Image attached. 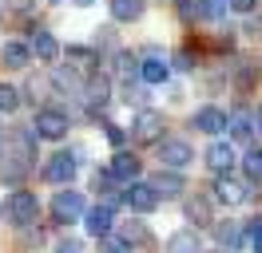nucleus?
I'll use <instances>...</instances> for the list:
<instances>
[{
    "instance_id": "f3484780",
    "label": "nucleus",
    "mask_w": 262,
    "mask_h": 253,
    "mask_svg": "<svg viewBox=\"0 0 262 253\" xmlns=\"http://www.w3.org/2000/svg\"><path fill=\"white\" fill-rule=\"evenodd\" d=\"M167 75H171V67H167L163 60H155V56L139 63V79H143V83H151V87H159V83H167Z\"/></svg>"
},
{
    "instance_id": "ddd939ff",
    "label": "nucleus",
    "mask_w": 262,
    "mask_h": 253,
    "mask_svg": "<svg viewBox=\"0 0 262 253\" xmlns=\"http://www.w3.org/2000/svg\"><path fill=\"white\" fill-rule=\"evenodd\" d=\"M191 127H195V131H203V135H219V131L227 127V115H223L219 107H203V111H195Z\"/></svg>"
},
{
    "instance_id": "7ed1b4c3",
    "label": "nucleus",
    "mask_w": 262,
    "mask_h": 253,
    "mask_svg": "<svg viewBox=\"0 0 262 253\" xmlns=\"http://www.w3.org/2000/svg\"><path fill=\"white\" fill-rule=\"evenodd\" d=\"M36 139H48V142H56V139H64L68 135V115L64 111H52V107H44V111H36Z\"/></svg>"
},
{
    "instance_id": "dca6fc26",
    "label": "nucleus",
    "mask_w": 262,
    "mask_h": 253,
    "mask_svg": "<svg viewBox=\"0 0 262 253\" xmlns=\"http://www.w3.org/2000/svg\"><path fill=\"white\" fill-rule=\"evenodd\" d=\"M88 234H92V237H107V234H112V206L88 210Z\"/></svg>"
},
{
    "instance_id": "0eeeda50",
    "label": "nucleus",
    "mask_w": 262,
    "mask_h": 253,
    "mask_svg": "<svg viewBox=\"0 0 262 253\" xmlns=\"http://www.w3.org/2000/svg\"><path fill=\"white\" fill-rule=\"evenodd\" d=\"M123 202L135 210V214H151L155 206H159V198H155V190H151V182H127V194H123Z\"/></svg>"
},
{
    "instance_id": "c85d7f7f",
    "label": "nucleus",
    "mask_w": 262,
    "mask_h": 253,
    "mask_svg": "<svg viewBox=\"0 0 262 253\" xmlns=\"http://www.w3.org/2000/svg\"><path fill=\"white\" fill-rule=\"evenodd\" d=\"M250 245H254V253H262V218L250 221Z\"/></svg>"
},
{
    "instance_id": "b1692460",
    "label": "nucleus",
    "mask_w": 262,
    "mask_h": 253,
    "mask_svg": "<svg viewBox=\"0 0 262 253\" xmlns=\"http://www.w3.org/2000/svg\"><path fill=\"white\" fill-rule=\"evenodd\" d=\"M187 218L195 221V225H207V221H214V218H211V202H207V198H195V202H187Z\"/></svg>"
},
{
    "instance_id": "e433bc0d",
    "label": "nucleus",
    "mask_w": 262,
    "mask_h": 253,
    "mask_svg": "<svg viewBox=\"0 0 262 253\" xmlns=\"http://www.w3.org/2000/svg\"><path fill=\"white\" fill-rule=\"evenodd\" d=\"M219 253H227V249H219Z\"/></svg>"
},
{
    "instance_id": "6ab92c4d",
    "label": "nucleus",
    "mask_w": 262,
    "mask_h": 253,
    "mask_svg": "<svg viewBox=\"0 0 262 253\" xmlns=\"http://www.w3.org/2000/svg\"><path fill=\"white\" fill-rule=\"evenodd\" d=\"M143 0H112V16L119 20V24H131V20H139L143 16Z\"/></svg>"
},
{
    "instance_id": "72a5a7b5",
    "label": "nucleus",
    "mask_w": 262,
    "mask_h": 253,
    "mask_svg": "<svg viewBox=\"0 0 262 253\" xmlns=\"http://www.w3.org/2000/svg\"><path fill=\"white\" fill-rule=\"evenodd\" d=\"M76 4H92V0H76Z\"/></svg>"
},
{
    "instance_id": "393cba45",
    "label": "nucleus",
    "mask_w": 262,
    "mask_h": 253,
    "mask_svg": "<svg viewBox=\"0 0 262 253\" xmlns=\"http://www.w3.org/2000/svg\"><path fill=\"white\" fill-rule=\"evenodd\" d=\"M16 107H20V91H16V87H8V83H0V111L12 115Z\"/></svg>"
},
{
    "instance_id": "9d476101",
    "label": "nucleus",
    "mask_w": 262,
    "mask_h": 253,
    "mask_svg": "<svg viewBox=\"0 0 262 253\" xmlns=\"http://www.w3.org/2000/svg\"><path fill=\"white\" fill-rule=\"evenodd\" d=\"M234 162H238V158H234V146H230V142H211V146H207V166H211L214 174H230Z\"/></svg>"
},
{
    "instance_id": "2eb2a0df",
    "label": "nucleus",
    "mask_w": 262,
    "mask_h": 253,
    "mask_svg": "<svg viewBox=\"0 0 262 253\" xmlns=\"http://www.w3.org/2000/svg\"><path fill=\"white\" fill-rule=\"evenodd\" d=\"M28 52H36L44 63H56L60 44H56V36H52V32H32V47H28Z\"/></svg>"
},
{
    "instance_id": "bb28decb",
    "label": "nucleus",
    "mask_w": 262,
    "mask_h": 253,
    "mask_svg": "<svg viewBox=\"0 0 262 253\" xmlns=\"http://www.w3.org/2000/svg\"><path fill=\"white\" fill-rule=\"evenodd\" d=\"M68 60H80V67H92L96 56H92V52H83V47H68Z\"/></svg>"
},
{
    "instance_id": "2f4dec72",
    "label": "nucleus",
    "mask_w": 262,
    "mask_h": 253,
    "mask_svg": "<svg viewBox=\"0 0 262 253\" xmlns=\"http://www.w3.org/2000/svg\"><path fill=\"white\" fill-rule=\"evenodd\" d=\"M0 4H4V8H12V12H24L32 0H0Z\"/></svg>"
},
{
    "instance_id": "473e14b6",
    "label": "nucleus",
    "mask_w": 262,
    "mask_h": 253,
    "mask_svg": "<svg viewBox=\"0 0 262 253\" xmlns=\"http://www.w3.org/2000/svg\"><path fill=\"white\" fill-rule=\"evenodd\" d=\"M60 253H80V241H64V245H60Z\"/></svg>"
},
{
    "instance_id": "f8f14e48",
    "label": "nucleus",
    "mask_w": 262,
    "mask_h": 253,
    "mask_svg": "<svg viewBox=\"0 0 262 253\" xmlns=\"http://www.w3.org/2000/svg\"><path fill=\"white\" fill-rule=\"evenodd\" d=\"M223 131H230L234 142H250L254 139V115H250V111H234V115H227V127H223Z\"/></svg>"
},
{
    "instance_id": "9b49d317",
    "label": "nucleus",
    "mask_w": 262,
    "mask_h": 253,
    "mask_svg": "<svg viewBox=\"0 0 262 253\" xmlns=\"http://www.w3.org/2000/svg\"><path fill=\"white\" fill-rule=\"evenodd\" d=\"M151 190H155V198H175V194L187 190V182H183L179 170H159L155 178H151Z\"/></svg>"
},
{
    "instance_id": "f257e3e1",
    "label": "nucleus",
    "mask_w": 262,
    "mask_h": 253,
    "mask_svg": "<svg viewBox=\"0 0 262 253\" xmlns=\"http://www.w3.org/2000/svg\"><path fill=\"white\" fill-rule=\"evenodd\" d=\"M4 210H8L12 225H32L36 214H40V202H36V194H32V190H12Z\"/></svg>"
},
{
    "instance_id": "4468645a",
    "label": "nucleus",
    "mask_w": 262,
    "mask_h": 253,
    "mask_svg": "<svg viewBox=\"0 0 262 253\" xmlns=\"http://www.w3.org/2000/svg\"><path fill=\"white\" fill-rule=\"evenodd\" d=\"M214 237L223 241V249L234 253L243 245V221H214Z\"/></svg>"
},
{
    "instance_id": "cd10ccee",
    "label": "nucleus",
    "mask_w": 262,
    "mask_h": 253,
    "mask_svg": "<svg viewBox=\"0 0 262 253\" xmlns=\"http://www.w3.org/2000/svg\"><path fill=\"white\" fill-rule=\"evenodd\" d=\"M103 135H107V142H112V146H123V139H127V135H123V127H115V123L103 127Z\"/></svg>"
},
{
    "instance_id": "39448f33",
    "label": "nucleus",
    "mask_w": 262,
    "mask_h": 253,
    "mask_svg": "<svg viewBox=\"0 0 262 253\" xmlns=\"http://www.w3.org/2000/svg\"><path fill=\"white\" fill-rule=\"evenodd\" d=\"M52 218H56V221L83 218V194H80V190H60V194L52 198Z\"/></svg>"
},
{
    "instance_id": "423d86ee",
    "label": "nucleus",
    "mask_w": 262,
    "mask_h": 253,
    "mask_svg": "<svg viewBox=\"0 0 262 253\" xmlns=\"http://www.w3.org/2000/svg\"><path fill=\"white\" fill-rule=\"evenodd\" d=\"M214 198L227 206H243L250 198V182H238V178H230V174H219L214 178Z\"/></svg>"
},
{
    "instance_id": "5701e85b",
    "label": "nucleus",
    "mask_w": 262,
    "mask_h": 253,
    "mask_svg": "<svg viewBox=\"0 0 262 253\" xmlns=\"http://www.w3.org/2000/svg\"><path fill=\"white\" fill-rule=\"evenodd\" d=\"M243 170H246V182H262V150L250 146L243 155Z\"/></svg>"
},
{
    "instance_id": "c756f323",
    "label": "nucleus",
    "mask_w": 262,
    "mask_h": 253,
    "mask_svg": "<svg viewBox=\"0 0 262 253\" xmlns=\"http://www.w3.org/2000/svg\"><path fill=\"white\" fill-rule=\"evenodd\" d=\"M103 253H131L127 241H103Z\"/></svg>"
},
{
    "instance_id": "6e6552de",
    "label": "nucleus",
    "mask_w": 262,
    "mask_h": 253,
    "mask_svg": "<svg viewBox=\"0 0 262 253\" xmlns=\"http://www.w3.org/2000/svg\"><path fill=\"white\" fill-rule=\"evenodd\" d=\"M44 178H48V182H56V186L72 182V178H76V155H68V150L52 155L48 166H44Z\"/></svg>"
},
{
    "instance_id": "20e7f679",
    "label": "nucleus",
    "mask_w": 262,
    "mask_h": 253,
    "mask_svg": "<svg viewBox=\"0 0 262 253\" xmlns=\"http://www.w3.org/2000/svg\"><path fill=\"white\" fill-rule=\"evenodd\" d=\"M155 146H159V162H163L167 170H183V166L195 158L191 142H183V139H159Z\"/></svg>"
},
{
    "instance_id": "412c9836",
    "label": "nucleus",
    "mask_w": 262,
    "mask_h": 253,
    "mask_svg": "<svg viewBox=\"0 0 262 253\" xmlns=\"http://www.w3.org/2000/svg\"><path fill=\"white\" fill-rule=\"evenodd\" d=\"M107 99H112V83H107L103 75H96L92 83H88V103H92V107H103Z\"/></svg>"
},
{
    "instance_id": "4be33fe9",
    "label": "nucleus",
    "mask_w": 262,
    "mask_h": 253,
    "mask_svg": "<svg viewBox=\"0 0 262 253\" xmlns=\"http://www.w3.org/2000/svg\"><path fill=\"white\" fill-rule=\"evenodd\" d=\"M227 12H230L227 0H199L195 4V16H203V20H223Z\"/></svg>"
},
{
    "instance_id": "f704fd0d",
    "label": "nucleus",
    "mask_w": 262,
    "mask_h": 253,
    "mask_svg": "<svg viewBox=\"0 0 262 253\" xmlns=\"http://www.w3.org/2000/svg\"><path fill=\"white\" fill-rule=\"evenodd\" d=\"M258 123H262V111H258Z\"/></svg>"
},
{
    "instance_id": "1a4fd4ad",
    "label": "nucleus",
    "mask_w": 262,
    "mask_h": 253,
    "mask_svg": "<svg viewBox=\"0 0 262 253\" xmlns=\"http://www.w3.org/2000/svg\"><path fill=\"white\" fill-rule=\"evenodd\" d=\"M139 170H143V162L131 155V150H115L112 170H107V174H112L115 182H135V178H139Z\"/></svg>"
},
{
    "instance_id": "c9c22d12",
    "label": "nucleus",
    "mask_w": 262,
    "mask_h": 253,
    "mask_svg": "<svg viewBox=\"0 0 262 253\" xmlns=\"http://www.w3.org/2000/svg\"><path fill=\"white\" fill-rule=\"evenodd\" d=\"M0 214H4V206H0Z\"/></svg>"
},
{
    "instance_id": "aec40b11",
    "label": "nucleus",
    "mask_w": 262,
    "mask_h": 253,
    "mask_svg": "<svg viewBox=\"0 0 262 253\" xmlns=\"http://www.w3.org/2000/svg\"><path fill=\"white\" fill-rule=\"evenodd\" d=\"M0 60H4V67H28V63H32V52L24 44H4L0 47Z\"/></svg>"
},
{
    "instance_id": "7c9ffc66",
    "label": "nucleus",
    "mask_w": 262,
    "mask_h": 253,
    "mask_svg": "<svg viewBox=\"0 0 262 253\" xmlns=\"http://www.w3.org/2000/svg\"><path fill=\"white\" fill-rule=\"evenodd\" d=\"M234 12H254V0H227Z\"/></svg>"
},
{
    "instance_id": "f03ea898",
    "label": "nucleus",
    "mask_w": 262,
    "mask_h": 253,
    "mask_svg": "<svg viewBox=\"0 0 262 253\" xmlns=\"http://www.w3.org/2000/svg\"><path fill=\"white\" fill-rule=\"evenodd\" d=\"M131 139L143 142V146H155V142L163 139V115L159 111H139L131 119Z\"/></svg>"
},
{
    "instance_id": "a211bd4d",
    "label": "nucleus",
    "mask_w": 262,
    "mask_h": 253,
    "mask_svg": "<svg viewBox=\"0 0 262 253\" xmlns=\"http://www.w3.org/2000/svg\"><path fill=\"white\" fill-rule=\"evenodd\" d=\"M167 253H199V234L195 230H175L167 237Z\"/></svg>"
},
{
    "instance_id": "a878e982",
    "label": "nucleus",
    "mask_w": 262,
    "mask_h": 253,
    "mask_svg": "<svg viewBox=\"0 0 262 253\" xmlns=\"http://www.w3.org/2000/svg\"><path fill=\"white\" fill-rule=\"evenodd\" d=\"M147 237V230H143V221H123V241H143Z\"/></svg>"
}]
</instances>
